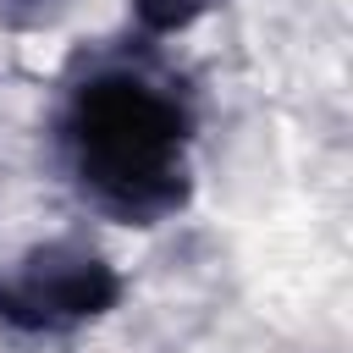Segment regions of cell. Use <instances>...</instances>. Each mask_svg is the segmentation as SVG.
Instances as JSON below:
<instances>
[{
    "instance_id": "7a4b0ae2",
    "label": "cell",
    "mask_w": 353,
    "mask_h": 353,
    "mask_svg": "<svg viewBox=\"0 0 353 353\" xmlns=\"http://www.w3.org/2000/svg\"><path fill=\"white\" fill-rule=\"evenodd\" d=\"M110 298H116V276L94 254L44 248L0 287V314L17 325H66V320L99 314Z\"/></svg>"
},
{
    "instance_id": "6da1fadb",
    "label": "cell",
    "mask_w": 353,
    "mask_h": 353,
    "mask_svg": "<svg viewBox=\"0 0 353 353\" xmlns=\"http://www.w3.org/2000/svg\"><path fill=\"white\" fill-rule=\"evenodd\" d=\"M66 143L77 160L83 188L127 215V221H154L171 204H182L188 188V116L176 110L171 94L132 72H110L83 83Z\"/></svg>"
},
{
    "instance_id": "3957f363",
    "label": "cell",
    "mask_w": 353,
    "mask_h": 353,
    "mask_svg": "<svg viewBox=\"0 0 353 353\" xmlns=\"http://www.w3.org/2000/svg\"><path fill=\"white\" fill-rule=\"evenodd\" d=\"M199 6H204V0H138V11H143L149 28H176V22H188Z\"/></svg>"
}]
</instances>
